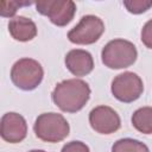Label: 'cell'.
Returning a JSON list of instances; mask_svg holds the SVG:
<instances>
[{
	"label": "cell",
	"instance_id": "1",
	"mask_svg": "<svg viewBox=\"0 0 152 152\" xmlns=\"http://www.w3.org/2000/svg\"><path fill=\"white\" fill-rule=\"evenodd\" d=\"M53 103L63 112L81 110L90 97V87L81 78H69L56 84L51 94Z\"/></svg>",
	"mask_w": 152,
	"mask_h": 152
},
{
	"label": "cell",
	"instance_id": "3",
	"mask_svg": "<svg viewBox=\"0 0 152 152\" xmlns=\"http://www.w3.org/2000/svg\"><path fill=\"white\" fill-rule=\"evenodd\" d=\"M33 131L36 137L43 141L59 142L69 135L70 126L62 114L50 112L38 115L33 125Z\"/></svg>",
	"mask_w": 152,
	"mask_h": 152
},
{
	"label": "cell",
	"instance_id": "4",
	"mask_svg": "<svg viewBox=\"0 0 152 152\" xmlns=\"http://www.w3.org/2000/svg\"><path fill=\"white\" fill-rule=\"evenodd\" d=\"M44 70L40 63L33 58H20L11 69L12 83L25 91L36 89L43 81Z\"/></svg>",
	"mask_w": 152,
	"mask_h": 152
},
{
	"label": "cell",
	"instance_id": "6",
	"mask_svg": "<svg viewBox=\"0 0 152 152\" xmlns=\"http://www.w3.org/2000/svg\"><path fill=\"white\" fill-rule=\"evenodd\" d=\"M110 91L120 102L131 103L141 96L144 91V83L135 72L125 71L114 77L112 81Z\"/></svg>",
	"mask_w": 152,
	"mask_h": 152
},
{
	"label": "cell",
	"instance_id": "5",
	"mask_svg": "<svg viewBox=\"0 0 152 152\" xmlns=\"http://www.w3.org/2000/svg\"><path fill=\"white\" fill-rule=\"evenodd\" d=\"M104 32V24L101 18L87 14L83 15L80 23L68 32V39L78 45H90L99 40Z\"/></svg>",
	"mask_w": 152,
	"mask_h": 152
},
{
	"label": "cell",
	"instance_id": "18",
	"mask_svg": "<svg viewBox=\"0 0 152 152\" xmlns=\"http://www.w3.org/2000/svg\"><path fill=\"white\" fill-rule=\"evenodd\" d=\"M28 152H45L44 150H31V151H28Z\"/></svg>",
	"mask_w": 152,
	"mask_h": 152
},
{
	"label": "cell",
	"instance_id": "12",
	"mask_svg": "<svg viewBox=\"0 0 152 152\" xmlns=\"http://www.w3.org/2000/svg\"><path fill=\"white\" fill-rule=\"evenodd\" d=\"M133 127L142 134H152V107H141L132 114Z\"/></svg>",
	"mask_w": 152,
	"mask_h": 152
},
{
	"label": "cell",
	"instance_id": "16",
	"mask_svg": "<svg viewBox=\"0 0 152 152\" xmlns=\"http://www.w3.org/2000/svg\"><path fill=\"white\" fill-rule=\"evenodd\" d=\"M61 152H90V150L84 142L80 140H72L70 142H66L62 147Z\"/></svg>",
	"mask_w": 152,
	"mask_h": 152
},
{
	"label": "cell",
	"instance_id": "9",
	"mask_svg": "<svg viewBox=\"0 0 152 152\" xmlns=\"http://www.w3.org/2000/svg\"><path fill=\"white\" fill-rule=\"evenodd\" d=\"M0 135L10 144L21 142L27 135L25 118L15 112L5 113L0 121Z\"/></svg>",
	"mask_w": 152,
	"mask_h": 152
},
{
	"label": "cell",
	"instance_id": "10",
	"mask_svg": "<svg viewBox=\"0 0 152 152\" xmlns=\"http://www.w3.org/2000/svg\"><path fill=\"white\" fill-rule=\"evenodd\" d=\"M66 69L77 77L86 76L90 74L94 69V59L90 52L82 49L70 50L64 58Z\"/></svg>",
	"mask_w": 152,
	"mask_h": 152
},
{
	"label": "cell",
	"instance_id": "2",
	"mask_svg": "<svg viewBox=\"0 0 152 152\" xmlns=\"http://www.w3.org/2000/svg\"><path fill=\"white\" fill-rule=\"evenodd\" d=\"M138 57L135 45L126 39L116 38L108 42L102 51V63L109 69H125L131 66Z\"/></svg>",
	"mask_w": 152,
	"mask_h": 152
},
{
	"label": "cell",
	"instance_id": "17",
	"mask_svg": "<svg viewBox=\"0 0 152 152\" xmlns=\"http://www.w3.org/2000/svg\"><path fill=\"white\" fill-rule=\"evenodd\" d=\"M141 42L142 44L148 48L152 49V19H150L148 21L145 23V25L141 28Z\"/></svg>",
	"mask_w": 152,
	"mask_h": 152
},
{
	"label": "cell",
	"instance_id": "11",
	"mask_svg": "<svg viewBox=\"0 0 152 152\" xmlns=\"http://www.w3.org/2000/svg\"><path fill=\"white\" fill-rule=\"evenodd\" d=\"M8 32L18 42H28L37 36V26L30 18L18 15L8 21Z\"/></svg>",
	"mask_w": 152,
	"mask_h": 152
},
{
	"label": "cell",
	"instance_id": "13",
	"mask_svg": "<svg viewBox=\"0 0 152 152\" xmlns=\"http://www.w3.org/2000/svg\"><path fill=\"white\" fill-rule=\"evenodd\" d=\"M112 152H150L148 147L135 139L124 138L116 140L112 146Z\"/></svg>",
	"mask_w": 152,
	"mask_h": 152
},
{
	"label": "cell",
	"instance_id": "15",
	"mask_svg": "<svg viewBox=\"0 0 152 152\" xmlns=\"http://www.w3.org/2000/svg\"><path fill=\"white\" fill-rule=\"evenodd\" d=\"M31 1H1L0 2V15L4 18H11L15 14L20 6L31 5Z\"/></svg>",
	"mask_w": 152,
	"mask_h": 152
},
{
	"label": "cell",
	"instance_id": "7",
	"mask_svg": "<svg viewBox=\"0 0 152 152\" xmlns=\"http://www.w3.org/2000/svg\"><path fill=\"white\" fill-rule=\"evenodd\" d=\"M36 10L42 15H46L56 26L68 25L76 13V5L71 0H39Z\"/></svg>",
	"mask_w": 152,
	"mask_h": 152
},
{
	"label": "cell",
	"instance_id": "14",
	"mask_svg": "<svg viewBox=\"0 0 152 152\" xmlns=\"http://www.w3.org/2000/svg\"><path fill=\"white\" fill-rule=\"evenodd\" d=\"M124 6L129 13L141 14L152 7V0H125Z\"/></svg>",
	"mask_w": 152,
	"mask_h": 152
},
{
	"label": "cell",
	"instance_id": "8",
	"mask_svg": "<svg viewBox=\"0 0 152 152\" xmlns=\"http://www.w3.org/2000/svg\"><path fill=\"white\" fill-rule=\"evenodd\" d=\"M89 124L91 128L100 134H112L121 126L119 114L108 106H97L89 113Z\"/></svg>",
	"mask_w": 152,
	"mask_h": 152
}]
</instances>
